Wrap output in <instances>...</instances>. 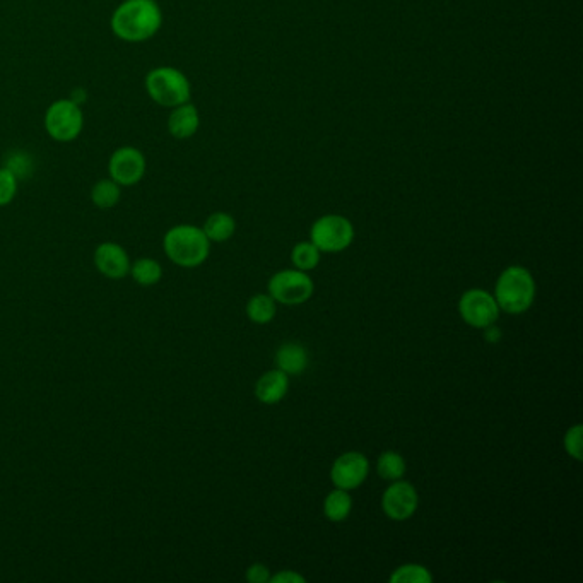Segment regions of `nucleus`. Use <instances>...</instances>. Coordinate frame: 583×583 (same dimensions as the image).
Here are the masks:
<instances>
[{
    "instance_id": "nucleus-17",
    "label": "nucleus",
    "mask_w": 583,
    "mask_h": 583,
    "mask_svg": "<svg viewBox=\"0 0 583 583\" xmlns=\"http://www.w3.org/2000/svg\"><path fill=\"white\" fill-rule=\"evenodd\" d=\"M351 510H353V498L346 489L336 488L325 498L324 513L330 522H342L348 519Z\"/></svg>"
},
{
    "instance_id": "nucleus-1",
    "label": "nucleus",
    "mask_w": 583,
    "mask_h": 583,
    "mask_svg": "<svg viewBox=\"0 0 583 583\" xmlns=\"http://www.w3.org/2000/svg\"><path fill=\"white\" fill-rule=\"evenodd\" d=\"M110 26L122 42H148L163 26V11L156 0H124L113 11Z\"/></svg>"
},
{
    "instance_id": "nucleus-12",
    "label": "nucleus",
    "mask_w": 583,
    "mask_h": 583,
    "mask_svg": "<svg viewBox=\"0 0 583 583\" xmlns=\"http://www.w3.org/2000/svg\"><path fill=\"white\" fill-rule=\"evenodd\" d=\"M93 262H95L96 271L100 272L101 276L108 277V279H124L129 276L130 262L129 254L120 243L103 242L98 245L93 255Z\"/></svg>"
},
{
    "instance_id": "nucleus-3",
    "label": "nucleus",
    "mask_w": 583,
    "mask_h": 583,
    "mask_svg": "<svg viewBox=\"0 0 583 583\" xmlns=\"http://www.w3.org/2000/svg\"><path fill=\"white\" fill-rule=\"evenodd\" d=\"M493 296L501 312L520 315L527 312L536 300V281L529 269L512 265L501 272Z\"/></svg>"
},
{
    "instance_id": "nucleus-18",
    "label": "nucleus",
    "mask_w": 583,
    "mask_h": 583,
    "mask_svg": "<svg viewBox=\"0 0 583 583\" xmlns=\"http://www.w3.org/2000/svg\"><path fill=\"white\" fill-rule=\"evenodd\" d=\"M122 199V187L117 182H113L112 178H103L93 185L91 189V202L93 206L103 211L113 209Z\"/></svg>"
},
{
    "instance_id": "nucleus-15",
    "label": "nucleus",
    "mask_w": 583,
    "mask_h": 583,
    "mask_svg": "<svg viewBox=\"0 0 583 583\" xmlns=\"http://www.w3.org/2000/svg\"><path fill=\"white\" fill-rule=\"evenodd\" d=\"M276 368L284 371L288 377L301 375L308 368L307 349L298 342H286L277 349Z\"/></svg>"
},
{
    "instance_id": "nucleus-28",
    "label": "nucleus",
    "mask_w": 583,
    "mask_h": 583,
    "mask_svg": "<svg viewBox=\"0 0 583 583\" xmlns=\"http://www.w3.org/2000/svg\"><path fill=\"white\" fill-rule=\"evenodd\" d=\"M484 330H486V341H500L501 332L500 330L496 329V325H489V327H486Z\"/></svg>"
},
{
    "instance_id": "nucleus-6",
    "label": "nucleus",
    "mask_w": 583,
    "mask_h": 583,
    "mask_svg": "<svg viewBox=\"0 0 583 583\" xmlns=\"http://www.w3.org/2000/svg\"><path fill=\"white\" fill-rule=\"evenodd\" d=\"M354 226L348 218L339 214H327L317 219L310 230V242L324 254L342 252L351 247Z\"/></svg>"
},
{
    "instance_id": "nucleus-10",
    "label": "nucleus",
    "mask_w": 583,
    "mask_h": 583,
    "mask_svg": "<svg viewBox=\"0 0 583 583\" xmlns=\"http://www.w3.org/2000/svg\"><path fill=\"white\" fill-rule=\"evenodd\" d=\"M419 507V495L413 484L404 479L392 481L382 496V510L390 520L404 522L413 517Z\"/></svg>"
},
{
    "instance_id": "nucleus-25",
    "label": "nucleus",
    "mask_w": 583,
    "mask_h": 583,
    "mask_svg": "<svg viewBox=\"0 0 583 583\" xmlns=\"http://www.w3.org/2000/svg\"><path fill=\"white\" fill-rule=\"evenodd\" d=\"M582 424L573 426L566 431L565 438H563V445H565L566 454L573 457L577 462H582Z\"/></svg>"
},
{
    "instance_id": "nucleus-14",
    "label": "nucleus",
    "mask_w": 583,
    "mask_h": 583,
    "mask_svg": "<svg viewBox=\"0 0 583 583\" xmlns=\"http://www.w3.org/2000/svg\"><path fill=\"white\" fill-rule=\"evenodd\" d=\"M289 390V377L281 370H271L264 373L255 383V395L262 404L272 406L283 401Z\"/></svg>"
},
{
    "instance_id": "nucleus-23",
    "label": "nucleus",
    "mask_w": 583,
    "mask_h": 583,
    "mask_svg": "<svg viewBox=\"0 0 583 583\" xmlns=\"http://www.w3.org/2000/svg\"><path fill=\"white\" fill-rule=\"evenodd\" d=\"M392 583H431L433 582V575L430 570L423 565H414V563H407L395 570L389 578Z\"/></svg>"
},
{
    "instance_id": "nucleus-27",
    "label": "nucleus",
    "mask_w": 583,
    "mask_h": 583,
    "mask_svg": "<svg viewBox=\"0 0 583 583\" xmlns=\"http://www.w3.org/2000/svg\"><path fill=\"white\" fill-rule=\"evenodd\" d=\"M271 583H305V577H301L300 573L293 572V570H284V572L271 575L269 578Z\"/></svg>"
},
{
    "instance_id": "nucleus-21",
    "label": "nucleus",
    "mask_w": 583,
    "mask_h": 583,
    "mask_svg": "<svg viewBox=\"0 0 583 583\" xmlns=\"http://www.w3.org/2000/svg\"><path fill=\"white\" fill-rule=\"evenodd\" d=\"M377 471L387 481H399L406 474V460L397 452H383L378 457Z\"/></svg>"
},
{
    "instance_id": "nucleus-4",
    "label": "nucleus",
    "mask_w": 583,
    "mask_h": 583,
    "mask_svg": "<svg viewBox=\"0 0 583 583\" xmlns=\"http://www.w3.org/2000/svg\"><path fill=\"white\" fill-rule=\"evenodd\" d=\"M146 93L159 106L175 108L183 105L192 98V86L189 77L185 76L177 67L161 65L154 67L144 79Z\"/></svg>"
},
{
    "instance_id": "nucleus-20",
    "label": "nucleus",
    "mask_w": 583,
    "mask_h": 583,
    "mask_svg": "<svg viewBox=\"0 0 583 583\" xmlns=\"http://www.w3.org/2000/svg\"><path fill=\"white\" fill-rule=\"evenodd\" d=\"M276 300L271 295H255L248 300L247 317L254 324H269L276 317Z\"/></svg>"
},
{
    "instance_id": "nucleus-2",
    "label": "nucleus",
    "mask_w": 583,
    "mask_h": 583,
    "mask_svg": "<svg viewBox=\"0 0 583 583\" xmlns=\"http://www.w3.org/2000/svg\"><path fill=\"white\" fill-rule=\"evenodd\" d=\"M166 257L183 269H194L206 262L211 254V242L206 233L194 224H177L163 238Z\"/></svg>"
},
{
    "instance_id": "nucleus-5",
    "label": "nucleus",
    "mask_w": 583,
    "mask_h": 583,
    "mask_svg": "<svg viewBox=\"0 0 583 583\" xmlns=\"http://www.w3.org/2000/svg\"><path fill=\"white\" fill-rule=\"evenodd\" d=\"M43 125L55 142L76 141L84 129L83 108L71 98L53 101L45 112Z\"/></svg>"
},
{
    "instance_id": "nucleus-22",
    "label": "nucleus",
    "mask_w": 583,
    "mask_h": 583,
    "mask_svg": "<svg viewBox=\"0 0 583 583\" xmlns=\"http://www.w3.org/2000/svg\"><path fill=\"white\" fill-rule=\"evenodd\" d=\"M320 254L312 242H301L291 250V262L298 271L310 272L320 264Z\"/></svg>"
},
{
    "instance_id": "nucleus-19",
    "label": "nucleus",
    "mask_w": 583,
    "mask_h": 583,
    "mask_svg": "<svg viewBox=\"0 0 583 583\" xmlns=\"http://www.w3.org/2000/svg\"><path fill=\"white\" fill-rule=\"evenodd\" d=\"M129 276H132L134 283L139 284L142 288H151L163 279V267L158 260L144 257V259L136 260L134 264L130 265Z\"/></svg>"
},
{
    "instance_id": "nucleus-9",
    "label": "nucleus",
    "mask_w": 583,
    "mask_h": 583,
    "mask_svg": "<svg viewBox=\"0 0 583 583\" xmlns=\"http://www.w3.org/2000/svg\"><path fill=\"white\" fill-rule=\"evenodd\" d=\"M459 313L462 320L474 329H486L500 318V307L495 296L484 289H469L460 296Z\"/></svg>"
},
{
    "instance_id": "nucleus-16",
    "label": "nucleus",
    "mask_w": 583,
    "mask_h": 583,
    "mask_svg": "<svg viewBox=\"0 0 583 583\" xmlns=\"http://www.w3.org/2000/svg\"><path fill=\"white\" fill-rule=\"evenodd\" d=\"M209 242L224 243L233 238L236 231V221L228 212H214L202 226Z\"/></svg>"
},
{
    "instance_id": "nucleus-11",
    "label": "nucleus",
    "mask_w": 583,
    "mask_h": 583,
    "mask_svg": "<svg viewBox=\"0 0 583 583\" xmlns=\"http://www.w3.org/2000/svg\"><path fill=\"white\" fill-rule=\"evenodd\" d=\"M370 472V462L360 452H346L337 457L330 469V481L336 488L353 491L365 483Z\"/></svg>"
},
{
    "instance_id": "nucleus-7",
    "label": "nucleus",
    "mask_w": 583,
    "mask_h": 583,
    "mask_svg": "<svg viewBox=\"0 0 583 583\" xmlns=\"http://www.w3.org/2000/svg\"><path fill=\"white\" fill-rule=\"evenodd\" d=\"M267 288H269V295L276 300V303L291 307V305H301L310 300L315 286L308 272L289 269V271L274 274Z\"/></svg>"
},
{
    "instance_id": "nucleus-13",
    "label": "nucleus",
    "mask_w": 583,
    "mask_h": 583,
    "mask_svg": "<svg viewBox=\"0 0 583 583\" xmlns=\"http://www.w3.org/2000/svg\"><path fill=\"white\" fill-rule=\"evenodd\" d=\"M199 125H201V115H199L197 106L192 105L190 101L171 108L168 120H166L170 136L177 141H187L190 137H194L199 130Z\"/></svg>"
},
{
    "instance_id": "nucleus-24",
    "label": "nucleus",
    "mask_w": 583,
    "mask_h": 583,
    "mask_svg": "<svg viewBox=\"0 0 583 583\" xmlns=\"http://www.w3.org/2000/svg\"><path fill=\"white\" fill-rule=\"evenodd\" d=\"M19 178L9 166L0 168V207L11 204L18 195Z\"/></svg>"
},
{
    "instance_id": "nucleus-8",
    "label": "nucleus",
    "mask_w": 583,
    "mask_h": 583,
    "mask_svg": "<svg viewBox=\"0 0 583 583\" xmlns=\"http://www.w3.org/2000/svg\"><path fill=\"white\" fill-rule=\"evenodd\" d=\"M148 170V161L141 149L122 146L115 149L108 159V177L117 182L122 189L134 187L141 182Z\"/></svg>"
},
{
    "instance_id": "nucleus-26",
    "label": "nucleus",
    "mask_w": 583,
    "mask_h": 583,
    "mask_svg": "<svg viewBox=\"0 0 583 583\" xmlns=\"http://www.w3.org/2000/svg\"><path fill=\"white\" fill-rule=\"evenodd\" d=\"M271 572L264 563H254L248 566L247 580L250 583H269Z\"/></svg>"
}]
</instances>
